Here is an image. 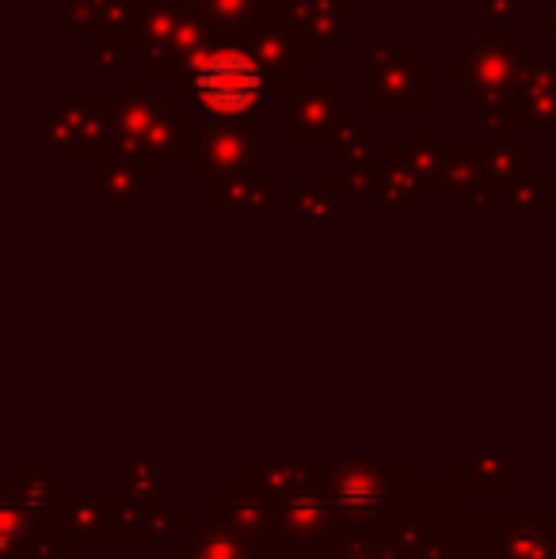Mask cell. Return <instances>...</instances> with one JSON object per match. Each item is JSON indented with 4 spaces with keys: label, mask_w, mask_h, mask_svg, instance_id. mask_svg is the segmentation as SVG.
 <instances>
[{
    "label": "cell",
    "mask_w": 556,
    "mask_h": 559,
    "mask_svg": "<svg viewBox=\"0 0 556 559\" xmlns=\"http://www.w3.org/2000/svg\"><path fill=\"white\" fill-rule=\"evenodd\" d=\"M263 76L248 53L217 50L194 73V99L214 115H240L260 99Z\"/></svg>",
    "instance_id": "obj_1"
}]
</instances>
